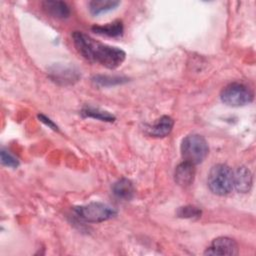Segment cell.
<instances>
[{
	"label": "cell",
	"mask_w": 256,
	"mask_h": 256,
	"mask_svg": "<svg viewBox=\"0 0 256 256\" xmlns=\"http://www.w3.org/2000/svg\"><path fill=\"white\" fill-rule=\"evenodd\" d=\"M120 1L116 0H93L90 1L88 6H89V11L92 15H100L102 13L114 10L120 5Z\"/></svg>",
	"instance_id": "14"
},
{
	"label": "cell",
	"mask_w": 256,
	"mask_h": 256,
	"mask_svg": "<svg viewBox=\"0 0 256 256\" xmlns=\"http://www.w3.org/2000/svg\"><path fill=\"white\" fill-rule=\"evenodd\" d=\"M41 4L44 11L53 18L66 19L70 15L69 6L63 1L46 0V1H43Z\"/></svg>",
	"instance_id": "10"
},
{
	"label": "cell",
	"mask_w": 256,
	"mask_h": 256,
	"mask_svg": "<svg viewBox=\"0 0 256 256\" xmlns=\"http://www.w3.org/2000/svg\"><path fill=\"white\" fill-rule=\"evenodd\" d=\"M112 192L116 198L123 201H129L134 196V186L130 180L121 178L113 184Z\"/></svg>",
	"instance_id": "12"
},
{
	"label": "cell",
	"mask_w": 256,
	"mask_h": 256,
	"mask_svg": "<svg viewBox=\"0 0 256 256\" xmlns=\"http://www.w3.org/2000/svg\"><path fill=\"white\" fill-rule=\"evenodd\" d=\"M252 173L247 167L240 166L233 172V187L239 193L249 192L252 187Z\"/></svg>",
	"instance_id": "8"
},
{
	"label": "cell",
	"mask_w": 256,
	"mask_h": 256,
	"mask_svg": "<svg viewBox=\"0 0 256 256\" xmlns=\"http://www.w3.org/2000/svg\"><path fill=\"white\" fill-rule=\"evenodd\" d=\"M201 214H202L201 210L198 207L192 206V205H187V206L180 207L177 211L178 217L186 218V219L199 218L201 216Z\"/></svg>",
	"instance_id": "17"
},
{
	"label": "cell",
	"mask_w": 256,
	"mask_h": 256,
	"mask_svg": "<svg viewBox=\"0 0 256 256\" xmlns=\"http://www.w3.org/2000/svg\"><path fill=\"white\" fill-rule=\"evenodd\" d=\"M91 30L99 35H105L108 37H118L123 34L124 27L122 21L116 20L104 25H94L92 26Z\"/></svg>",
	"instance_id": "13"
},
{
	"label": "cell",
	"mask_w": 256,
	"mask_h": 256,
	"mask_svg": "<svg viewBox=\"0 0 256 256\" xmlns=\"http://www.w3.org/2000/svg\"><path fill=\"white\" fill-rule=\"evenodd\" d=\"M49 74L53 81L62 85L73 84L74 82L78 81L80 77L78 70H76L73 66H66V65L53 66Z\"/></svg>",
	"instance_id": "7"
},
{
	"label": "cell",
	"mask_w": 256,
	"mask_h": 256,
	"mask_svg": "<svg viewBox=\"0 0 256 256\" xmlns=\"http://www.w3.org/2000/svg\"><path fill=\"white\" fill-rule=\"evenodd\" d=\"M220 98L222 102L228 106L241 107L253 101V92L246 85L234 82L222 89Z\"/></svg>",
	"instance_id": "5"
},
{
	"label": "cell",
	"mask_w": 256,
	"mask_h": 256,
	"mask_svg": "<svg viewBox=\"0 0 256 256\" xmlns=\"http://www.w3.org/2000/svg\"><path fill=\"white\" fill-rule=\"evenodd\" d=\"M38 118L40 119V121H41V122H43V123H44L45 125H47L48 127L52 128V129H54V130H58L57 125H56L52 120H50L49 118H47L45 115H43V114H39V115H38Z\"/></svg>",
	"instance_id": "19"
},
{
	"label": "cell",
	"mask_w": 256,
	"mask_h": 256,
	"mask_svg": "<svg viewBox=\"0 0 256 256\" xmlns=\"http://www.w3.org/2000/svg\"><path fill=\"white\" fill-rule=\"evenodd\" d=\"M95 85L99 87H109L114 85H119L128 81L126 77L123 76H110V75H96L92 78Z\"/></svg>",
	"instance_id": "16"
},
{
	"label": "cell",
	"mask_w": 256,
	"mask_h": 256,
	"mask_svg": "<svg viewBox=\"0 0 256 256\" xmlns=\"http://www.w3.org/2000/svg\"><path fill=\"white\" fill-rule=\"evenodd\" d=\"M74 212L80 219L91 223L109 220L115 217L117 214L115 208L102 202H91L85 205L77 206L74 208Z\"/></svg>",
	"instance_id": "4"
},
{
	"label": "cell",
	"mask_w": 256,
	"mask_h": 256,
	"mask_svg": "<svg viewBox=\"0 0 256 256\" xmlns=\"http://www.w3.org/2000/svg\"><path fill=\"white\" fill-rule=\"evenodd\" d=\"M209 152L208 144L205 138L198 134L186 136L181 143V155L183 161L193 165L202 163Z\"/></svg>",
	"instance_id": "2"
},
{
	"label": "cell",
	"mask_w": 256,
	"mask_h": 256,
	"mask_svg": "<svg viewBox=\"0 0 256 256\" xmlns=\"http://www.w3.org/2000/svg\"><path fill=\"white\" fill-rule=\"evenodd\" d=\"M194 177H195V165L189 162L183 161L175 169L174 179H175V182L180 186H183V187L190 186L194 181Z\"/></svg>",
	"instance_id": "9"
},
{
	"label": "cell",
	"mask_w": 256,
	"mask_h": 256,
	"mask_svg": "<svg viewBox=\"0 0 256 256\" xmlns=\"http://www.w3.org/2000/svg\"><path fill=\"white\" fill-rule=\"evenodd\" d=\"M174 126V120L170 116L160 117L152 126L148 128L149 135L153 137H165L170 134Z\"/></svg>",
	"instance_id": "11"
},
{
	"label": "cell",
	"mask_w": 256,
	"mask_h": 256,
	"mask_svg": "<svg viewBox=\"0 0 256 256\" xmlns=\"http://www.w3.org/2000/svg\"><path fill=\"white\" fill-rule=\"evenodd\" d=\"M81 114L84 117H90V118L98 119L100 121H105V122H113L115 120V116L113 114L107 111L101 110L99 108L91 107V106H85L82 109Z\"/></svg>",
	"instance_id": "15"
},
{
	"label": "cell",
	"mask_w": 256,
	"mask_h": 256,
	"mask_svg": "<svg viewBox=\"0 0 256 256\" xmlns=\"http://www.w3.org/2000/svg\"><path fill=\"white\" fill-rule=\"evenodd\" d=\"M72 38L76 50L90 62L101 64L109 69H115L125 60L126 54L122 49L96 41L81 31H75L72 34Z\"/></svg>",
	"instance_id": "1"
},
{
	"label": "cell",
	"mask_w": 256,
	"mask_h": 256,
	"mask_svg": "<svg viewBox=\"0 0 256 256\" xmlns=\"http://www.w3.org/2000/svg\"><path fill=\"white\" fill-rule=\"evenodd\" d=\"M1 163L4 166L11 167V168H16L19 165V161L16 157H14L12 154H10L8 151L2 150L1 151Z\"/></svg>",
	"instance_id": "18"
},
{
	"label": "cell",
	"mask_w": 256,
	"mask_h": 256,
	"mask_svg": "<svg viewBox=\"0 0 256 256\" xmlns=\"http://www.w3.org/2000/svg\"><path fill=\"white\" fill-rule=\"evenodd\" d=\"M207 183L212 193L219 196L227 195L234 188L233 171L226 164H216L208 174Z\"/></svg>",
	"instance_id": "3"
},
{
	"label": "cell",
	"mask_w": 256,
	"mask_h": 256,
	"mask_svg": "<svg viewBox=\"0 0 256 256\" xmlns=\"http://www.w3.org/2000/svg\"><path fill=\"white\" fill-rule=\"evenodd\" d=\"M205 255H236L238 254V245L232 238L218 237L212 241L205 250Z\"/></svg>",
	"instance_id": "6"
}]
</instances>
